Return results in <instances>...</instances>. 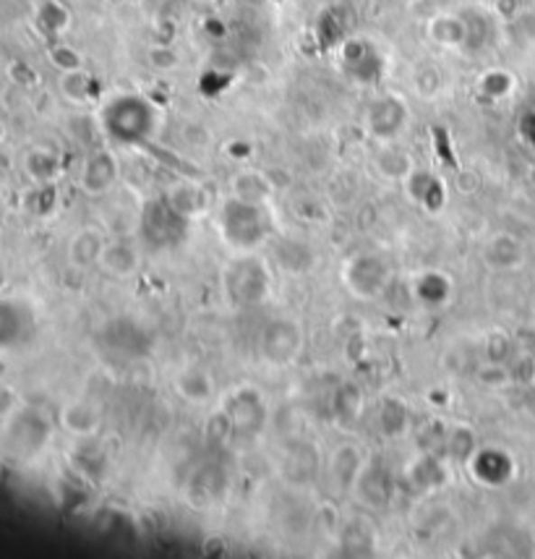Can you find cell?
<instances>
[{"label": "cell", "mask_w": 535, "mask_h": 559, "mask_svg": "<svg viewBox=\"0 0 535 559\" xmlns=\"http://www.w3.org/2000/svg\"><path fill=\"white\" fill-rule=\"evenodd\" d=\"M87 87H89V76L78 69L73 71H63V79H60V89L63 95L73 102H84L87 99Z\"/></svg>", "instance_id": "6da1fadb"}, {"label": "cell", "mask_w": 535, "mask_h": 559, "mask_svg": "<svg viewBox=\"0 0 535 559\" xmlns=\"http://www.w3.org/2000/svg\"><path fill=\"white\" fill-rule=\"evenodd\" d=\"M26 172H32L34 178L45 181L52 175V157H50L45 149H34L29 157H26Z\"/></svg>", "instance_id": "7a4b0ae2"}, {"label": "cell", "mask_w": 535, "mask_h": 559, "mask_svg": "<svg viewBox=\"0 0 535 559\" xmlns=\"http://www.w3.org/2000/svg\"><path fill=\"white\" fill-rule=\"evenodd\" d=\"M5 136H8V128H5V123L0 121V144L5 142Z\"/></svg>", "instance_id": "3957f363"}]
</instances>
